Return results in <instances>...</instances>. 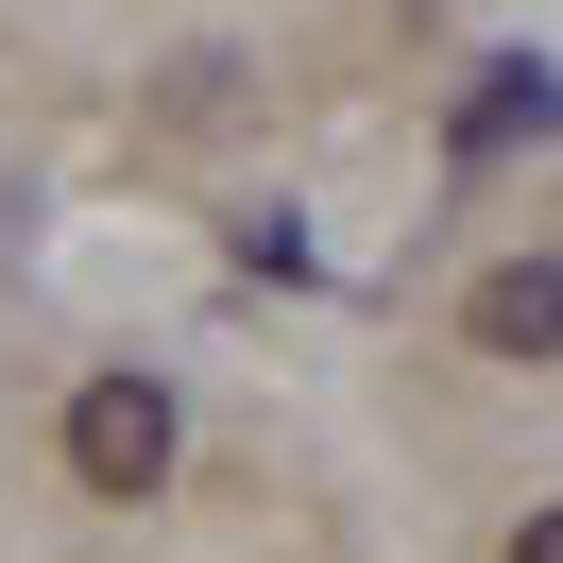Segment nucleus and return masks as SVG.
Wrapping results in <instances>:
<instances>
[{
    "instance_id": "f257e3e1",
    "label": "nucleus",
    "mask_w": 563,
    "mask_h": 563,
    "mask_svg": "<svg viewBox=\"0 0 563 563\" xmlns=\"http://www.w3.org/2000/svg\"><path fill=\"white\" fill-rule=\"evenodd\" d=\"M69 478L86 495H154V478H172V393H154V376H86L69 393Z\"/></svg>"
},
{
    "instance_id": "20e7f679",
    "label": "nucleus",
    "mask_w": 563,
    "mask_h": 563,
    "mask_svg": "<svg viewBox=\"0 0 563 563\" xmlns=\"http://www.w3.org/2000/svg\"><path fill=\"white\" fill-rule=\"evenodd\" d=\"M512 563H563V512H529V529H512Z\"/></svg>"
},
{
    "instance_id": "f03ea898",
    "label": "nucleus",
    "mask_w": 563,
    "mask_h": 563,
    "mask_svg": "<svg viewBox=\"0 0 563 563\" xmlns=\"http://www.w3.org/2000/svg\"><path fill=\"white\" fill-rule=\"evenodd\" d=\"M461 324H478L495 358H563V256H495V274H478V308H461Z\"/></svg>"
},
{
    "instance_id": "7ed1b4c3",
    "label": "nucleus",
    "mask_w": 563,
    "mask_h": 563,
    "mask_svg": "<svg viewBox=\"0 0 563 563\" xmlns=\"http://www.w3.org/2000/svg\"><path fill=\"white\" fill-rule=\"evenodd\" d=\"M563 120V69H495L478 103H461V154H512V137H547Z\"/></svg>"
}]
</instances>
